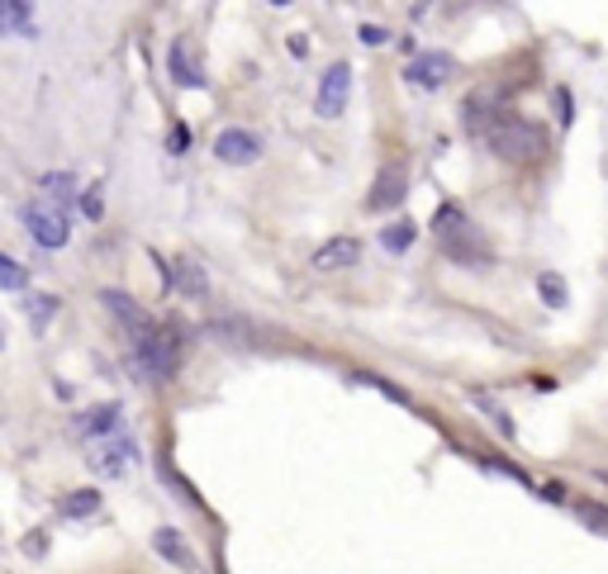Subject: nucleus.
<instances>
[{"mask_svg": "<svg viewBox=\"0 0 608 574\" xmlns=\"http://www.w3.org/2000/svg\"><path fill=\"white\" fill-rule=\"evenodd\" d=\"M100 304H106L110 313H120V319H124V328L134 333V342H138V337H148V333H158V328H152V323H148V313L138 309L128 295H114V290H106V295H100Z\"/></svg>", "mask_w": 608, "mask_h": 574, "instance_id": "obj_8", "label": "nucleus"}, {"mask_svg": "<svg viewBox=\"0 0 608 574\" xmlns=\"http://www.w3.org/2000/svg\"><path fill=\"white\" fill-rule=\"evenodd\" d=\"M152 551H162L172 565H181V570H196V556L186 551V541H181V532L176 527H158L152 532Z\"/></svg>", "mask_w": 608, "mask_h": 574, "instance_id": "obj_12", "label": "nucleus"}, {"mask_svg": "<svg viewBox=\"0 0 608 574\" xmlns=\"http://www.w3.org/2000/svg\"><path fill=\"white\" fill-rule=\"evenodd\" d=\"M214 157L228 166H248L262 157V138L248 134V128H224V134L214 138Z\"/></svg>", "mask_w": 608, "mask_h": 574, "instance_id": "obj_5", "label": "nucleus"}, {"mask_svg": "<svg viewBox=\"0 0 608 574\" xmlns=\"http://www.w3.org/2000/svg\"><path fill=\"white\" fill-rule=\"evenodd\" d=\"M361 38H367V43H385V29H376V24H367V29H361Z\"/></svg>", "mask_w": 608, "mask_h": 574, "instance_id": "obj_25", "label": "nucleus"}, {"mask_svg": "<svg viewBox=\"0 0 608 574\" xmlns=\"http://www.w3.org/2000/svg\"><path fill=\"white\" fill-rule=\"evenodd\" d=\"M0 15H5V29L10 34H29V5H20V0H5V5H0Z\"/></svg>", "mask_w": 608, "mask_h": 574, "instance_id": "obj_15", "label": "nucleus"}, {"mask_svg": "<svg viewBox=\"0 0 608 574\" xmlns=\"http://www.w3.org/2000/svg\"><path fill=\"white\" fill-rule=\"evenodd\" d=\"M120 403H106V409H90L76 417V437H86V441H100V437H114V427H120Z\"/></svg>", "mask_w": 608, "mask_h": 574, "instance_id": "obj_10", "label": "nucleus"}, {"mask_svg": "<svg viewBox=\"0 0 608 574\" xmlns=\"http://www.w3.org/2000/svg\"><path fill=\"white\" fill-rule=\"evenodd\" d=\"M186 58H190L186 43H176V48H172V76H176L181 86H186V82L200 86V67H196V62H186Z\"/></svg>", "mask_w": 608, "mask_h": 574, "instance_id": "obj_13", "label": "nucleus"}, {"mask_svg": "<svg viewBox=\"0 0 608 574\" xmlns=\"http://www.w3.org/2000/svg\"><path fill=\"white\" fill-rule=\"evenodd\" d=\"M489 148H495V157L499 162H509V166H533V162L547 157V128L509 114V120L489 134Z\"/></svg>", "mask_w": 608, "mask_h": 574, "instance_id": "obj_1", "label": "nucleus"}, {"mask_svg": "<svg viewBox=\"0 0 608 574\" xmlns=\"http://www.w3.org/2000/svg\"><path fill=\"white\" fill-rule=\"evenodd\" d=\"M53 313H58V299H29V319L38 323V328H44V319H53Z\"/></svg>", "mask_w": 608, "mask_h": 574, "instance_id": "obj_21", "label": "nucleus"}, {"mask_svg": "<svg viewBox=\"0 0 608 574\" xmlns=\"http://www.w3.org/2000/svg\"><path fill=\"white\" fill-rule=\"evenodd\" d=\"M447 76H451V58H447V52H419V58L405 67V82L423 86V90H437Z\"/></svg>", "mask_w": 608, "mask_h": 574, "instance_id": "obj_7", "label": "nucleus"}, {"mask_svg": "<svg viewBox=\"0 0 608 574\" xmlns=\"http://www.w3.org/2000/svg\"><path fill=\"white\" fill-rule=\"evenodd\" d=\"M290 52H295V58H309V38L295 34V38H290Z\"/></svg>", "mask_w": 608, "mask_h": 574, "instance_id": "obj_26", "label": "nucleus"}, {"mask_svg": "<svg viewBox=\"0 0 608 574\" xmlns=\"http://www.w3.org/2000/svg\"><path fill=\"white\" fill-rule=\"evenodd\" d=\"M86 219H100V214H106V209H100V190H86Z\"/></svg>", "mask_w": 608, "mask_h": 574, "instance_id": "obj_23", "label": "nucleus"}, {"mask_svg": "<svg viewBox=\"0 0 608 574\" xmlns=\"http://www.w3.org/2000/svg\"><path fill=\"white\" fill-rule=\"evenodd\" d=\"M176 285H181V290H186V295H204V276H200V266H196V261H181V266H176Z\"/></svg>", "mask_w": 608, "mask_h": 574, "instance_id": "obj_14", "label": "nucleus"}, {"mask_svg": "<svg viewBox=\"0 0 608 574\" xmlns=\"http://www.w3.org/2000/svg\"><path fill=\"white\" fill-rule=\"evenodd\" d=\"M44 190H48V195H72L76 186H72L67 176H48V180H44Z\"/></svg>", "mask_w": 608, "mask_h": 574, "instance_id": "obj_22", "label": "nucleus"}, {"mask_svg": "<svg viewBox=\"0 0 608 574\" xmlns=\"http://www.w3.org/2000/svg\"><path fill=\"white\" fill-rule=\"evenodd\" d=\"M134 461H138V451H134V441L128 437H100V441H86V465L96 470V475H128L134 470Z\"/></svg>", "mask_w": 608, "mask_h": 574, "instance_id": "obj_3", "label": "nucleus"}, {"mask_svg": "<svg viewBox=\"0 0 608 574\" xmlns=\"http://www.w3.org/2000/svg\"><path fill=\"white\" fill-rule=\"evenodd\" d=\"M357 257H361L357 238H333V242H323L319 252L309 257V266H314V271H343V266H352Z\"/></svg>", "mask_w": 608, "mask_h": 574, "instance_id": "obj_9", "label": "nucleus"}, {"mask_svg": "<svg viewBox=\"0 0 608 574\" xmlns=\"http://www.w3.org/2000/svg\"><path fill=\"white\" fill-rule=\"evenodd\" d=\"M575 513H580V522H590L594 532H608V508L604 503H580Z\"/></svg>", "mask_w": 608, "mask_h": 574, "instance_id": "obj_17", "label": "nucleus"}, {"mask_svg": "<svg viewBox=\"0 0 608 574\" xmlns=\"http://www.w3.org/2000/svg\"><path fill=\"white\" fill-rule=\"evenodd\" d=\"M347 86H352V72H347V62H338V67H328V72H323V82H319V100H314V110L323 114V120H338V114H343V104H347Z\"/></svg>", "mask_w": 608, "mask_h": 574, "instance_id": "obj_6", "label": "nucleus"}, {"mask_svg": "<svg viewBox=\"0 0 608 574\" xmlns=\"http://www.w3.org/2000/svg\"><path fill=\"white\" fill-rule=\"evenodd\" d=\"M24 228L34 233V242L38 247H48V252H58V247H67V214H62L58 204H48V200H38L24 209Z\"/></svg>", "mask_w": 608, "mask_h": 574, "instance_id": "obj_4", "label": "nucleus"}, {"mask_svg": "<svg viewBox=\"0 0 608 574\" xmlns=\"http://www.w3.org/2000/svg\"><path fill=\"white\" fill-rule=\"evenodd\" d=\"M561 120H575V100H571V90H561Z\"/></svg>", "mask_w": 608, "mask_h": 574, "instance_id": "obj_24", "label": "nucleus"}, {"mask_svg": "<svg viewBox=\"0 0 608 574\" xmlns=\"http://www.w3.org/2000/svg\"><path fill=\"white\" fill-rule=\"evenodd\" d=\"M0 276H5V290H24V266L15 257H0Z\"/></svg>", "mask_w": 608, "mask_h": 574, "instance_id": "obj_18", "label": "nucleus"}, {"mask_svg": "<svg viewBox=\"0 0 608 574\" xmlns=\"http://www.w3.org/2000/svg\"><path fill=\"white\" fill-rule=\"evenodd\" d=\"M134 371L144 375V380H166V375H176V365H181V347H176V337L172 333H148V337H138L134 342Z\"/></svg>", "mask_w": 608, "mask_h": 574, "instance_id": "obj_2", "label": "nucleus"}, {"mask_svg": "<svg viewBox=\"0 0 608 574\" xmlns=\"http://www.w3.org/2000/svg\"><path fill=\"white\" fill-rule=\"evenodd\" d=\"M405 190H409V180L399 166H385V172L376 176V186H371V209H395L399 200H405Z\"/></svg>", "mask_w": 608, "mask_h": 574, "instance_id": "obj_11", "label": "nucleus"}, {"mask_svg": "<svg viewBox=\"0 0 608 574\" xmlns=\"http://www.w3.org/2000/svg\"><path fill=\"white\" fill-rule=\"evenodd\" d=\"M537 285H542V299H547V304H551V309H561V304H566V290H561V276H542Z\"/></svg>", "mask_w": 608, "mask_h": 574, "instance_id": "obj_20", "label": "nucleus"}, {"mask_svg": "<svg viewBox=\"0 0 608 574\" xmlns=\"http://www.w3.org/2000/svg\"><path fill=\"white\" fill-rule=\"evenodd\" d=\"M90 508H100V494H90V489H82V494H72V499H67V513L72 517H86Z\"/></svg>", "mask_w": 608, "mask_h": 574, "instance_id": "obj_19", "label": "nucleus"}, {"mask_svg": "<svg viewBox=\"0 0 608 574\" xmlns=\"http://www.w3.org/2000/svg\"><path fill=\"white\" fill-rule=\"evenodd\" d=\"M413 242V228L409 224H395V228H381V247H390V252H405Z\"/></svg>", "mask_w": 608, "mask_h": 574, "instance_id": "obj_16", "label": "nucleus"}]
</instances>
